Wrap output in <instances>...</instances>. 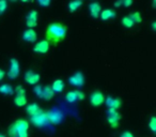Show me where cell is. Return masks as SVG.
<instances>
[{"instance_id":"cell-24","label":"cell","mask_w":156,"mask_h":137,"mask_svg":"<svg viewBox=\"0 0 156 137\" xmlns=\"http://www.w3.org/2000/svg\"><path fill=\"white\" fill-rule=\"evenodd\" d=\"M130 18L133 20V22L135 23V24H139V23H141V20H142V17H141V14L139 13V12H134L133 14H130Z\"/></svg>"},{"instance_id":"cell-28","label":"cell","mask_w":156,"mask_h":137,"mask_svg":"<svg viewBox=\"0 0 156 137\" xmlns=\"http://www.w3.org/2000/svg\"><path fill=\"white\" fill-rule=\"evenodd\" d=\"M42 89H43V87H42V86H34V88H33V91H34V93L41 99H42Z\"/></svg>"},{"instance_id":"cell-6","label":"cell","mask_w":156,"mask_h":137,"mask_svg":"<svg viewBox=\"0 0 156 137\" xmlns=\"http://www.w3.org/2000/svg\"><path fill=\"white\" fill-rule=\"evenodd\" d=\"M46 115H47V119L49 123L59 124L63 120V114L59 109H51L49 111H46Z\"/></svg>"},{"instance_id":"cell-11","label":"cell","mask_w":156,"mask_h":137,"mask_svg":"<svg viewBox=\"0 0 156 137\" xmlns=\"http://www.w3.org/2000/svg\"><path fill=\"white\" fill-rule=\"evenodd\" d=\"M49 46H50L49 42L46 41V40H42V41L37 42L35 44L34 48H33V52L35 54H46L49 50Z\"/></svg>"},{"instance_id":"cell-15","label":"cell","mask_w":156,"mask_h":137,"mask_svg":"<svg viewBox=\"0 0 156 137\" xmlns=\"http://www.w3.org/2000/svg\"><path fill=\"white\" fill-rule=\"evenodd\" d=\"M26 111L30 117H33V116L37 115L39 113H41L42 109L37 103H32V104H29L28 106L26 107Z\"/></svg>"},{"instance_id":"cell-4","label":"cell","mask_w":156,"mask_h":137,"mask_svg":"<svg viewBox=\"0 0 156 137\" xmlns=\"http://www.w3.org/2000/svg\"><path fill=\"white\" fill-rule=\"evenodd\" d=\"M31 122H32L33 125L37 126V128H43V126L47 125V124L49 123L47 119V115H46V113L43 110L37 114V115L31 117Z\"/></svg>"},{"instance_id":"cell-18","label":"cell","mask_w":156,"mask_h":137,"mask_svg":"<svg viewBox=\"0 0 156 137\" xmlns=\"http://www.w3.org/2000/svg\"><path fill=\"white\" fill-rule=\"evenodd\" d=\"M0 93L5 94V96H12L14 93V88L9 84H2L0 86Z\"/></svg>"},{"instance_id":"cell-29","label":"cell","mask_w":156,"mask_h":137,"mask_svg":"<svg viewBox=\"0 0 156 137\" xmlns=\"http://www.w3.org/2000/svg\"><path fill=\"white\" fill-rule=\"evenodd\" d=\"M37 3H39L41 7H48V5H50V2H51V0H37Z\"/></svg>"},{"instance_id":"cell-7","label":"cell","mask_w":156,"mask_h":137,"mask_svg":"<svg viewBox=\"0 0 156 137\" xmlns=\"http://www.w3.org/2000/svg\"><path fill=\"white\" fill-rule=\"evenodd\" d=\"M120 119H121V115L117 110H115V109H108V111H107V121L111 125V128H117L119 125Z\"/></svg>"},{"instance_id":"cell-8","label":"cell","mask_w":156,"mask_h":137,"mask_svg":"<svg viewBox=\"0 0 156 137\" xmlns=\"http://www.w3.org/2000/svg\"><path fill=\"white\" fill-rule=\"evenodd\" d=\"M105 102V96L103 94V92L101 91H93L90 96V103L92 106L98 107L101 105H103Z\"/></svg>"},{"instance_id":"cell-9","label":"cell","mask_w":156,"mask_h":137,"mask_svg":"<svg viewBox=\"0 0 156 137\" xmlns=\"http://www.w3.org/2000/svg\"><path fill=\"white\" fill-rule=\"evenodd\" d=\"M37 17H39V13L37 11H30L27 14L26 17V25L28 28L33 29L34 27L37 26Z\"/></svg>"},{"instance_id":"cell-5","label":"cell","mask_w":156,"mask_h":137,"mask_svg":"<svg viewBox=\"0 0 156 137\" xmlns=\"http://www.w3.org/2000/svg\"><path fill=\"white\" fill-rule=\"evenodd\" d=\"M69 83L75 88H81L85 85V76L81 72H76L69 77Z\"/></svg>"},{"instance_id":"cell-1","label":"cell","mask_w":156,"mask_h":137,"mask_svg":"<svg viewBox=\"0 0 156 137\" xmlns=\"http://www.w3.org/2000/svg\"><path fill=\"white\" fill-rule=\"evenodd\" d=\"M67 33V28L63 24L60 23H51L47 26L46 29V41L49 42V44L57 45L61 41L64 40Z\"/></svg>"},{"instance_id":"cell-35","label":"cell","mask_w":156,"mask_h":137,"mask_svg":"<svg viewBox=\"0 0 156 137\" xmlns=\"http://www.w3.org/2000/svg\"><path fill=\"white\" fill-rule=\"evenodd\" d=\"M20 1H22V2H30L32 0H20Z\"/></svg>"},{"instance_id":"cell-3","label":"cell","mask_w":156,"mask_h":137,"mask_svg":"<svg viewBox=\"0 0 156 137\" xmlns=\"http://www.w3.org/2000/svg\"><path fill=\"white\" fill-rule=\"evenodd\" d=\"M20 62H18L15 58L10 59L9 71H8V76H9V78L10 79H16L18 75H20Z\"/></svg>"},{"instance_id":"cell-34","label":"cell","mask_w":156,"mask_h":137,"mask_svg":"<svg viewBox=\"0 0 156 137\" xmlns=\"http://www.w3.org/2000/svg\"><path fill=\"white\" fill-rule=\"evenodd\" d=\"M120 5H122V0H117L115 2V8H119Z\"/></svg>"},{"instance_id":"cell-31","label":"cell","mask_w":156,"mask_h":137,"mask_svg":"<svg viewBox=\"0 0 156 137\" xmlns=\"http://www.w3.org/2000/svg\"><path fill=\"white\" fill-rule=\"evenodd\" d=\"M77 98H78V101H83V99L86 98V96H85V93H83V92L78 91V90H77Z\"/></svg>"},{"instance_id":"cell-2","label":"cell","mask_w":156,"mask_h":137,"mask_svg":"<svg viewBox=\"0 0 156 137\" xmlns=\"http://www.w3.org/2000/svg\"><path fill=\"white\" fill-rule=\"evenodd\" d=\"M29 123L27 120L20 119L16 120L9 128L10 137H28Z\"/></svg>"},{"instance_id":"cell-26","label":"cell","mask_w":156,"mask_h":137,"mask_svg":"<svg viewBox=\"0 0 156 137\" xmlns=\"http://www.w3.org/2000/svg\"><path fill=\"white\" fill-rule=\"evenodd\" d=\"M8 9V1L7 0H0V15L3 14Z\"/></svg>"},{"instance_id":"cell-12","label":"cell","mask_w":156,"mask_h":137,"mask_svg":"<svg viewBox=\"0 0 156 137\" xmlns=\"http://www.w3.org/2000/svg\"><path fill=\"white\" fill-rule=\"evenodd\" d=\"M105 104L108 107V109H115V110H117V109H119L120 107H121L122 101L120 100V99L108 96V98H106V100H105Z\"/></svg>"},{"instance_id":"cell-22","label":"cell","mask_w":156,"mask_h":137,"mask_svg":"<svg viewBox=\"0 0 156 137\" xmlns=\"http://www.w3.org/2000/svg\"><path fill=\"white\" fill-rule=\"evenodd\" d=\"M65 100H66L69 103H75L76 101H78V98H77V90H75V91H69V92H67V94L65 96Z\"/></svg>"},{"instance_id":"cell-32","label":"cell","mask_w":156,"mask_h":137,"mask_svg":"<svg viewBox=\"0 0 156 137\" xmlns=\"http://www.w3.org/2000/svg\"><path fill=\"white\" fill-rule=\"evenodd\" d=\"M121 137H134L133 136V134L130 132H124V133H122V135H121Z\"/></svg>"},{"instance_id":"cell-36","label":"cell","mask_w":156,"mask_h":137,"mask_svg":"<svg viewBox=\"0 0 156 137\" xmlns=\"http://www.w3.org/2000/svg\"><path fill=\"white\" fill-rule=\"evenodd\" d=\"M0 137H5V135L1 134V133H0Z\"/></svg>"},{"instance_id":"cell-17","label":"cell","mask_w":156,"mask_h":137,"mask_svg":"<svg viewBox=\"0 0 156 137\" xmlns=\"http://www.w3.org/2000/svg\"><path fill=\"white\" fill-rule=\"evenodd\" d=\"M54 96H55V93L51 90V88H50V86H45V87H43V89H42V99H44V100H46V101H49L54 98Z\"/></svg>"},{"instance_id":"cell-13","label":"cell","mask_w":156,"mask_h":137,"mask_svg":"<svg viewBox=\"0 0 156 137\" xmlns=\"http://www.w3.org/2000/svg\"><path fill=\"white\" fill-rule=\"evenodd\" d=\"M23 39L26 42L34 43V42H37V31H35L34 29H30V28L27 29V30H25L24 33H23Z\"/></svg>"},{"instance_id":"cell-30","label":"cell","mask_w":156,"mask_h":137,"mask_svg":"<svg viewBox=\"0 0 156 137\" xmlns=\"http://www.w3.org/2000/svg\"><path fill=\"white\" fill-rule=\"evenodd\" d=\"M122 5H123L124 7L128 8L133 5V0H122Z\"/></svg>"},{"instance_id":"cell-23","label":"cell","mask_w":156,"mask_h":137,"mask_svg":"<svg viewBox=\"0 0 156 137\" xmlns=\"http://www.w3.org/2000/svg\"><path fill=\"white\" fill-rule=\"evenodd\" d=\"M122 25L126 28H133L135 26V23L133 22V20L130 18L129 15H126L122 18Z\"/></svg>"},{"instance_id":"cell-19","label":"cell","mask_w":156,"mask_h":137,"mask_svg":"<svg viewBox=\"0 0 156 137\" xmlns=\"http://www.w3.org/2000/svg\"><path fill=\"white\" fill-rule=\"evenodd\" d=\"M83 5V0H72L69 3V12H75L77 11L81 5Z\"/></svg>"},{"instance_id":"cell-21","label":"cell","mask_w":156,"mask_h":137,"mask_svg":"<svg viewBox=\"0 0 156 137\" xmlns=\"http://www.w3.org/2000/svg\"><path fill=\"white\" fill-rule=\"evenodd\" d=\"M14 103H15L16 106L23 107L27 105V98L26 96H16L14 98Z\"/></svg>"},{"instance_id":"cell-10","label":"cell","mask_w":156,"mask_h":137,"mask_svg":"<svg viewBox=\"0 0 156 137\" xmlns=\"http://www.w3.org/2000/svg\"><path fill=\"white\" fill-rule=\"evenodd\" d=\"M24 78H25V81H26L27 84H29V85H37L40 81V79H41V77H40V74L29 70L25 73Z\"/></svg>"},{"instance_id":"cell-37","label":"cell","mask_w":156,"mask_h":137,"mask_svg":"<svg viewBox=\"0 0 156 137\" xmlns=\"http://www.w3.org/2000/svg\"><path fill=\"white\" fill-rule=\"evenodd\" d=\"M10 1H12V2H14V1H16V0H10Z\"/></svg>"},{"instance_id":"cell-16","label":"cell","mask_w":156,"mask_h":137,"mask_svg":"<svg viewBox=\"0 0 156 137\" xmlns=\"http://www.w3.org/2000/svg\"><path fill=\"white\" fill-rule=\"evenodd\" d=\"M51 90L54 91V93H60L64 90V83L61 79H57L52 83V85L50 86Z\"/></svg>"},{"instance_id":"cell-14","label":"cell","mask_w":156,"mask_h":137,"mask_svg":"<svg viewBox=\"0 0 156 137\" xmlns=\"http://www.w3.org/2000/svg\"><path fill=\"white\" fill-rule=\"evenodd\" d=\"M89 12L92 17L96 18L100 16L101 12H102V7H101V5L98 2H92L89 5Z\"/></svg>"},{"instance_id":"cell-25","label":"cell","mask_w":156,"mask_h":137,"mask_svg":"<svg viewBox=\"0 0 156 137\" xmlns=\"http://www.w3.org/2000/svg\"><path fill=\"white\" fill-rule=\"evenodd\" d=\"M14 92H15L16 96H26V90L23 86L18 85L17 87L14 89Z\"/></svg>"},{"instance_id":"cell-27","label":"cell","mask_w":156,"mask_h":137,"mask_svg":"<svg viewBox=\"0 0 156 137\" xmlns=\"http://www.w3.org/2000/svg\"><path fill=\"white\" fill-rule=\"evenodd\" d=\"M149 126H150V128H151L152 132L153 133L156 132V118L155 117L151 118V120H150V122H149Z\"/></svg>"},{"instance_id":"cell-33","label":"cell","mask_w":156,"mask_h":137,"mask_svg":"<svg viewBox=\"0 0 156 137\" xmlns=\"http://www.w3.org/2000/svg\"><path fill=\"white\" fill-rule=\"evenodd\" d=\"M5 72L2 70V69H0V81L5 78Z\"/></svg>"},{"instance_id":"cell-20","label":"cell","mask_w":156,"mask_h":137,"mask_svg":"<svg viewBox=\"0 0 156 137\" xmlns=\"http://www.w3.org/2000/svg\"><path fill=\"white\" fill-rule=\"evenodd\" d=\"M100 16H101V18H102L103 20H110V18L115 17V12L113 11V10H111V9H107V10H104V11L101 12Z\"/></svg>"}]
</instances>
